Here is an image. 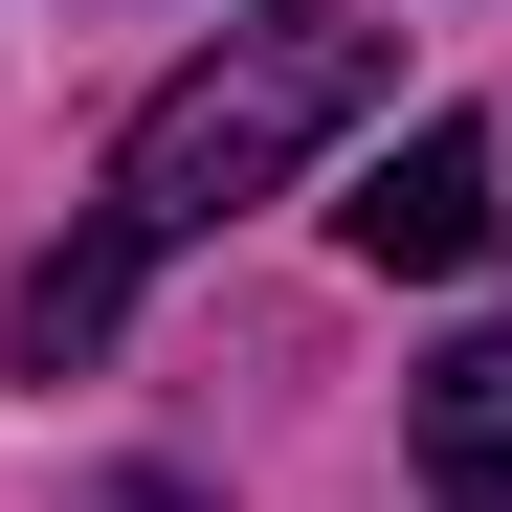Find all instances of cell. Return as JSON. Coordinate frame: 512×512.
Wrapping results in <instances>:
<instances>
[{"mask_svg": "<svg viewBox=\"0 0 512 512\" xmlns=\"http://www.w3.org/2000/svg\"><path fill=\"white\" fill-rule=\"evenodd\" d=\"M379 90H401V45H379V23H334V0H268V23H223L179 90L112 134V201H90V223H134V268H156V245L245 223V201H268L312 134H357Z\"/></svg>", "mask_w": 512, "mask_h": 512, "instance_id": "6da1fadb", "label": "cell"}, {"mask_svg": "<svg viewBox=\"0 0 512 512\" xmlns=\"http://www.w3.org/2000/svg\"><path fill=\"white\" fill-rule=\"evenodd\" d=\"M334 245H357L379 290H446V268H490V134H468V112H423L379 179L334 201Z\"/></svg>", "mask_w": 512, "mask_h": 512, "instance_id": "7a4b0ae2", "label": "cell"}, {"mask_svg": "<svg viewBox=\"0 0 512 512\" xmlns=\"http://www.w3.org/2000/svg\"><path fill=\"white\" fill-rule=\"evenodd\" d=\"M423 490L512 512V334H446V357H423Z\"/></svg>", "mask_w": 512, "mask_h": 512, "instance_id": "3957f363", "label": "cell"}, {"mask_svg": "<svg viewBox=\"0 0 512 512\" xmlns=\"http://www.w3.org/2000/svg\"><path fill=\"white\" fill-rule=\"evenodd\" d=\"M112 312H134V223L45 245V268H23V312H0V357H23V379H67V357H112Z\"/></svg>", "mask_w": 512, "mask_h": 512, "instance_id": "277c9868", "label": "cell"}]
</instances>
